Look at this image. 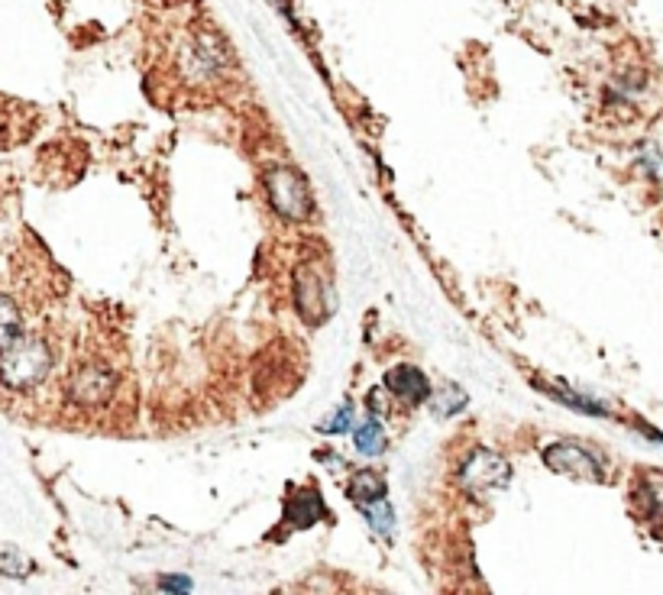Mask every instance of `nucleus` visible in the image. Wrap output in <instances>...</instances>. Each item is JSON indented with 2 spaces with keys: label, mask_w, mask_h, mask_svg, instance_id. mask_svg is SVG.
<instances>
[{
  "label": "nucleus",
  "mask_w": 663,
  "mask_h": 595,
  "mask_svg": "<svg viewBox=\"0 0 663 595\" xmlns=\"http://www.w3.org/2000/svg\"><path fill=\"white\" fill-rule=\"evenodd\" d=\"M638 502L641 511L651 521H663V476L660 473H644L638 486Z\"/></svg>",
  "instance_id": "1a4fd4ad"
},
{
  "label": "nucleus",
  "mask_w": 663,
  "mask_h": 595,
  "mask_svg": "<svg viewBox=\"0 0 663 595\" xmlns=\"http://www.w3.org/2000/svg\"><path fill=\"white\" fill-rule=\"evenodd\" d=\"M324 515H327V511H324V498L317 495V489L292 492V498L285 502V528L308 531L311 524H317Z\"/></svg>",
  "instance_id": "0eeeda50"
},
{
  "label": "nucleus",
  "mask_w": 663,
  "mask_h": 595,
  "mask_svg": "<svg viewBox=\"0 0 663 595\" xmlns=\"http://www.w3.org/2000/svg\"><path fill=\"white\" fill-rule=\"evenodd\" d=\"M52 369V353L43 340H17L0 353V379L10 389H33Z\"/></svg>",
  "instance_id": "f257e3e1"
},
{
  "label": "nucleus",
  "mask_w": 663,
  "mask_h": 595,
  "mask_svg": "<svg viewBox=\"0 0 663 595\" xmlns=\"http://www.w3.org/2000/svg\"><path fill=\"white\" fill-rule=\"evenodd\" d=\"M114 392H117V376L104 363L78 366L72 372V379H68V398L81 408H101L114 398Z\"/></svg>",
  "instance_id": "20e7f679"
},
{
  "label": "nucleus",
  "mask_w": 663,
  "mask_h": 595,
  "mask_svg": "<svg viewBox=\"0 0 663 595\" xmlns=\"http://www.w3.org/2000/svg\"><path fill=\"white\" fill-rule=\"evenodd\" d=\"M385 389H389L398 401H405V405L414 408L431 395V382H427V376H421L414 366H398L385 376Z\"/></svg>",
  "instance_id": "6e6552de"
},
{
  "label": "nucleus",
  "mask_w": 663,
  "mask_h": 595,
  "mask_svg": "<svg viewBox=\"0 0 663 595\" xmlns=\"http://www.w3.org/2000/svg\"><path fill=\"white\" fill-rule=\"evenodd\" d=\"M20 340V311L10 298L0 295V353Z\"/></svg>",
  "instance_id": "9b49d317"
},
{
  "label": "nucleus",
  "mask_w": 663,
  "mask_h": 595,
  "mask_svg": "<svg viewBox=\"0 0 663 595\" xmlns=\"http://www.w3.org/2000/svg\"><path fill=\"white\" fill-rule=\"evenodd\" d=\"M295 304L298 314L305 317L308 324H321L334 311V298H330V285L327 275L317 272L314 266L298 269L295 272Z\"/></svg>",
  "instance_id": "39448f33"
},
{
  "label": "nucleus",
  "mask_w": 663,
  "mask_h": 595,
  "mask_svg": "<svg viewBox=\"0 0 663 595\" xmlns=\"http://www.w3.org/2000/svg\"><path fill=\"white\" fill-rule=\"evenodd\" d=\"M347 495L353 498L356 505H369V502H379V498H385V479L369 473V469H363V473H356L350 479V489Z\"/></svg>",
  "instance_id": "9d476101"
},
{
  "label": "nucleus",
  "mask_w": 663,
  "mask_h": 595,
  "mask_svg": "<svg viewBox=\"0 0 663 595\" xmlns=\"http://www.w3.org/2000/svg\"><path fill=\"white\" fill-rule=\"evenodd\" d=\"M0 570H4L7 576H26L33 570V563L23 557L20 550H7V547H0Z\"/></svg>",
  "instance_id": "2eb2a0df"
},
{
  "label": "nucleus",
  "mask_w": 663,
  "mask_h": 595,
  "mask_svg": "<svg viewBox=\"0 0 663 595\" xmlns=\"http://www.w3.org/2000/svg\"><path fill=\"white\" fill-rule=\"evenodd\" d=\"M544 463L560 476L583 479V482H605L602 460L592 450H583L576 444H557L544 453Z\"/></svg>",
  "instance_id": "423d86ee"
},
{
  "label": "nucleus",
  "mask_w": 663,
  "mask_h": 595,
  "mask_svg": "<svg viewBox=\"0 0 663 595\" xmlns=\"http://www.w3.org/2000/svg\"><path fill=\"white\" fill-rule=\"evenodd\" d=\"M262 185H266V195L269 204L275 207V214H282L285 220H308L311 188L308 178L298 169H292V165H272L262 175Z\"/></svg>",
  "instance_id": "f03ea898"
},
{
  "label": "nucleus",
  "mask_w": 663,
  "mask_h": 595,
  "mask_svg": "<svg viewBox=\"0 0 663 595\" xmlns=\"http://www.w3.org/2000/svg\"><path fill=\"white\" fill-rule=\"evenodd\" d=\"M363 511H366V521L372 524V531H376L379 537H392V531H395V511H392L389 502H385V498L363 505Z\"/></svg>",
  "instance_id": "ddd939ff"
},
{
  "label": "nucleus",
  "mask_w": 663,
  "mask_h": 595,
  "mask_svg": "<svg viewBox=\"0 0 663 595\" xmlns=\"http://www.w3.org/2000/svg\"><path fill=\"white\" fill-rule=\"evenodd\" d=\"M350 427H353V408L343 405V408L334 414V418L321 424V431H324V434H343V431H350Z\"/></svg>",
  "instance_id": "dca6fc26"
},
{
  "label": "nucleus",
  "mask_w": 663,
  "mask_h": 595,
  "mask_svg": "<svg viewBox=\"0 0 663 595\" xmlns=\"http://www.w3.org/2000/svg\"><path fill=\"white\" fill-rule=\"evenodd\" d=\"M511 482V463L492 450H473L460 466V486L466 492H492Z\"/></svg>",
  "instance_id": "7ed1b4c3"
},
{
  "label": "nucleus",
  "mask_w": 663,
  "mask_h": 595,
  "mask_svg": "<svg viewBox=\"0 0 663 595\" xmlns=\"http://www.w3.org/2000/svg\"><path fill=\"white\" fill-rule=\"evenodd\" d=\"M463 408H466V392L457 389V385H444L434 395V414H440V418H450V414H457Z\"/></svg>",
  "instance_id": "4468645a"
},
{
  "label": "nucleus",
  "mask_w": 663,
  "mask_h": 595,
  "mask_svg": "<svg viewBox=\"0 0 663 595\" xmlns=\"http://www.w3.org/2000/svg\"><path fill=\"white\" fill-rule=\"evenodd\" d=\"M162 589H165V592H175V589L188 592V589H191V583H188L185 576H165V579H162Z\"/></svg>",
  "instance_id": "f3484780"
},
{
  "label": "nucleus",
  "mask_w": 663,
  "mask_h": 595,
  "mask_svg": "<svg viewBox=\"0 0 663 595\" xmlns=\"http://www.w3.org/2000/svg\"><path fill=\"white\" fill-rule=\"evenodd\" d=\"M353 440H356V450L366 453V456H379L385 450V431H382V424L376 418L366 421V424H359Z\"/></svg>",
  "instance_id": "f8f14e48"
}]
</instances>
